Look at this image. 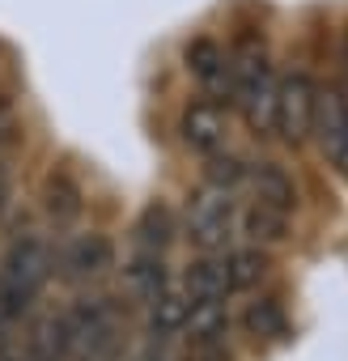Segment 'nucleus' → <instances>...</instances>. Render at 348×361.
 Here are the masks:
<instances>
[{"mask_svg":"<svg viewBox=\"0 0 348 361\" xmlns=\"http://www.w3.org/2000/svg\"><path fill=\"white\" fill-rule=\"evenodd\" d=\"M174 234H179V217L166 200H149L136 221H132V251L136 255H166Z\"/></svg>","mask_w":348,"mask_h":361,"instance_id":"f8f14e48","label":"nucleus"},{"mask_svg":"<svg viewBox=\"0 0 348 361\" xmlns=\"http://www.w3.org/2000/svg\"><path fill=\"white\" fill-rule=\"evenodd\" d=\"M238 327L251 340H285L289 336V314L280 298H255L247 302V310L238 314Z\"/></svg>","mask_w":348,"mask_h":361,"instance_id":"f3484780","label":"nucleus"},{"mask_svg":"<svg viewBox=\"0 0 348 361\" xmlns=\"http://www.w3.org/2000/svg\"><path fill=\"white\" fill-rule=\"evenodd\" d=\"M144 310V336H153V340H170V336H183V327H187V314H192V306H187V298L179 293V285H170L166 293H157L149 306H140Z\"/></svg>","mask_w":348,"mask_h":361,"instance_id":"dca6fc26","label":"nucleus"},{"mask_svg":"<svg viewBox=\"0 0 348 361\" xmlns=\"http://www.w3.org/2000/svg\"><path fill=\"white\" fill-rule=\"evenodd\" d=\"M344 64H348V39H344Z\"/></svg>","mask_w":348,"mask_h":361,"instance_id":"a878e982","label":"nucleus"},{"mask_svg":"<svg viewBox=\"0 0 348 361\" xmlns=\"http://www.w3.org/2000/svg\"><path fill=\"white\" fill-rule=\"evenodd\" d=\"M174 285V272L166 268V255H136L132 251V259L123 264V289H128V298L132 302H140V306H149L157 293H166Z\"/></svg>","mask_w":348,"mask_h":361,"instance_id":"4468645a","label":"nucleus"},{"mask_svg":"<svg viewBox=\"0 0 348 361\" xmlns=\"http://www.w3.org/2000/svg\"><path fill=\"white\" fill-rule=\"evenodd\" d=\"M179 293L187 298V306H204V302H225L230 298V276H225V251L221 255H196L179 276H174Z\"/></svg>","mask_w":348,"mask_h":361,"instance_id":"9d476101","label":"nucleus"},{"mask_svg":"<svg viewBox=\"0 0 348 361\" xmlns=\"http://www.w3.org/2000/svg\"><path fill=\"white\" fill-rule=\"evenodd\" d=\"M247 170H251V161H242V157H234V153L221 149V153H213L209 166H204V183L217 188V192L238 196V188H247Z\"/></svg>","mask_w":348,"mask_h":361,"instance_id":"6ab92c4d","label":"nucleus"},{"mask_svg":"<svg viewBox=\"0 0 348 361\" xmlns=\"http://www.w3.org/2000/svg\"><path fill=\"white\" fill-rule=\"evenodd\" d=\"M128 361H174V353H170V344H166V340L144 336V340L132 348V357H128Z\"/></svg>","mask_w":348,"mask_h":361,"instance_id":"4be33fe9","label":"nucleus"},{"mask_svg":"<svg viewBox=\"0 0 348 361\" xmlns=\"http://www.w3.org/2000/svg\"><path fill=\"white\" fill-rule=\"evenodd\" d=\"M238 234L247 238V247H259V251L285 247L289 234H293V213H280L272 204L247 200V209H238Z\"/></svg>","mask_w":348,"mask_h":361,"instance_id":"9b49d317","label":"nucleus"},{"mask_svg":"<svg viewBox=\"0 0 348 361\" xmlns=\"http://www.w3.org/2000/svg\"><path fill=\"white\" fill-rule=\"evenodd\" d=\"M56 276V247L43 234H22L0 255V306L18 319L39 302L47 281Z\"/></svg>","mask_w":348,"mask_h":361,"instance_id":"f03ea898","label":"nucleus"},{"mask_svg":"<svg viewBox=\"0 0 348 361\" xmlns=\"http://www.w3.org/2000/svg\"><path fill=\"white\" fill-rule=\"evenodd\" d=\"M18 136H22V115H18V102H13L9 94H0V149H9Z\"/></svg>","mask_w":348,"mask_h":361,"instance_id":"412c9836","label":"nucleus"},{"mask_svg":"<svg viewBox=\"0 0 348 361\" xmlns=\"http://www.w3.org/2000/svg\"><path fill=\"white\" fill-rule=\"evenodd\" d=\"M174 361H234L230 336H183V348Z\"/></svg>","mask_w":348,"mask_h":361,"instance_id":"aec40b11","label":"nucleus"},{"mask_svg":"<svg viewBox=\"0 0 348 361\" xmlns=\"http://www.w3.org/2000/svg\"><path fill=\"white\" fill-rule=\"evenodd\" d=\"M310 136L318 140V153L331 170H340L348 178V94L327 85L318 90V102H314V128Z\"/></svg>","mask_w":348,"mask_h":361,"instance_id":"423d86ee","label":"nucleus"},{"mask_svg":"<svg viewBox=\"0 0 348 361\" xmlns=\"http://www.w3.org/2000/svg\"><path fill=\"white\" fill-rule=\"evenodd\" d=\"M179 140L183 149H192L196 157H213L225 149V106L213 98H192L179 115Z\"/></svg>","mask_w":348,"mask_h":361,"instance_id":"1a4fd4ad","label":"nucleus"},{"mask_svg":"<svg viewBox=\"0 0 348 361\" xmlns=\"http://www.w3.org/2000/svg\"><path fill=\"white\" fill-rule=\"evenodd\" d=\"M183 68H187V77L204 90V98L230 102V85H234V77H230V51H225L217 39H209V35L192 39V43L183 47Z\"/></svg>","mask_w":348,"mask_h":361,"instance_id":"6e6552de","label":"nucleus"},{"mask_svg":"<svg viewBox=\"0 0 348 361\" xmlns=\"http://www.w3.org/2000/svg\"><path fill=\"white\" fill-rule=\"evenodd\" d=\"M225 276H230V293H247L268 276V251L259 247H238L225 251Z\"/></svg>","mask_w":348,"mask_h":361,"instance_id":"a211bd4d","label":"nucleus"},{"mask_svg":"<svg viewBox=\"0 0 348 361\" xmlns=\"http://www.w3.org/2000/svg\"><path fill=\"white\" fill-rule=\"evenodd\" d=\"M247 188H251V200H259V204H272L280 213L297 209V183H293V174L280 161H251Z\"/></svg>","mask_w":348,"mask_h":361,"instance_id":"ddd939ff","label":"nucleus"},{"mask_svg":"<svg viewBox=\"0 0 348 361\" xmlns=\"http://www.w3.org/2000/svg\"><path fill=\"white\" fill-rule=\"evenodd\" d=\"M314 102H318V85L310 81V73H289V77H280V94H276V132H280L289 145L310 140Z\"/></svg>","mask_w":348,"mask_h":361,"instance_id":"0eeeda50","label":"nucleus"},{"mask_svg":"<svg viewBox=\"0 0 348 361\" xmlns=\"http://www.w3.org/2000/svg\"><path fill=\"white\" fill-rule=\"evenodd\" d=\"M238 230V200L230 192H217V188H200L192 200H187V217H183V234L187 243L200 251V255H221L225 243L234 238Z\"/></svg>","mask_w":348,"mask_h":361,"instance_id":"20e7f679","label":"nucleus"},{"mask_svg":"<svg viewBox=\"0 0 348 361\" xmlns=\"http://www.w3.org/2000/svg\"><path fill=\"white\" fill-rule=\"evenodd\" d=\"M77 319V344L68 361H123V344H128V327H123V310L111 298H77L73 306Z\"/></svg>","mask_w":348,"mask_h":361,"instance_id":"7ed1b4c3","label":"nucleus"},{"mask_svg":"<svg viewBox=\"0 0 348 361\" xmlns=\"http://www.w3.org/2000/svg\"><path fill=\"white\" fill-rule=\"evenodd\" d=\"M56 272H60V281H68L77 289L106 281L115 272V243H111V234H102V230L68 234L60 243V251H56Z\"/></svg>","mask_w":348,"mask_h":361,"instance_id":"39448f33","label":"nucleus"},{"mask_svg":"<svg viewBox=\"0 0 348 361\" xmlns=\"http://www.w3.org/2000/svg\"><path fill=\"white\" fill-rule=\"evenodd\" d=\"M230 106H238L242 123L255 136H272L276 132V94H280V77L268 60V47L259 35H242L238 47L230 51Z\"/></svg>","mask_w":348,"mask_h":361,"instance_id":"f257e3e1","label":"nucleus"},{"mask_svg":"<svg viewBox=\"0 0 348 361\" xmlns=\"http://www.w3.org/2000/svg\"><path fill=\"white\" fill-rule=\"evenodd\" d=\"M81 209H85V196L77 188V178L68 170H51L47 183H43V213H47V221L56 230H64V226H73L81 217Z\"/></svg>","mask_w":348,"mask_h":361,"instance_id":"2eb2a0df","label":"nucleus"},{"mask_svg":"<svg viewBox=\"0 0 348 361\" xmlns=\"http://www.w3.org/2000/svg\"><path fill=\"white\" fill-rule=\"evenodd\" d=\"M13 327H18V314L0 306V348H5V344L13 340Z\"/></svg>","mask_w":348,"mask_h":361,"instance_id":"b1692460","label":"nucleus"},{"mask_svg":"<svg viewBox=\"0 0 348 361\" xmlns=\"http://www.w3.org/2000/svg\"><path fill=\"white\" fill-rule=\"evenodd\" d=\"M5 204H9V166L0 161V213H5Z\"/></svg>","mask_w":348,"mask_h":361,"instance_id":"393cba45","label":"nucleus"},{"mask_svg":"<svg viewBox=\"0 0 348 361\" xmlns=\"http://www.w3.org/2000/svg\"><path fill=\"white\" fill-rule=\"evenodd\" d=\"M0 361H35V353H30V344H26V340H22V344H18V340H9L5 348H0Z\"/></svg>","mask_w":348,"mask_h":361,"instance_id":"5701e85b","label":"nucleus"}]
</instances>
